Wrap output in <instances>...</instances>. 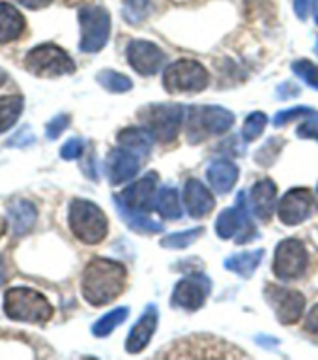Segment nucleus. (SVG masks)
Listing matches in <instances>:
<instances>
[{"mask_svg":"<svg viewBox=\"0 0 318 360\" xmlns=\"http://www.w3.org/2000/svg\"><path fill=\"white\" fill-rule=\"evenodd\" d=\"M128 272L122 263L114 259H92L83 272L81 289L84 300L92 306H105L124 292Z\"/></svg>","mask_w":318,"mask_h":360,"instance_id":"nucleus-1","label":"nucleus"},{"mask_svg":"<svg viewBox=\"0 0 318 360\" xmlns=\"http://www.w3.org/2000/svg\"><path fill=\"white\" fill-rule=\"evenodd\" d=\"M4 314L22 323H47L55 315V309L36 289L11 287L4 295Z\"/></svg>","mask_w":318,"mask_h":360,"instance_id":"nucleus-2","label":"nucleus"},{"mask_svg":"<svg viewBox=\"0 0 318 360\" xmlns=\"http://www.w3.org/2000/svg\"><path fill=\"white\" fill-rule=\"evenodd\" d=\"M234 126V115L219 105H193L187 109L185 134L190 143H202L210 135H223Z\"/></svg>","mask_w":318,"mask_h":360,"instance_id":"nucleus-3","label":"nucleus"},{"mask_svg":"<svg viewBox=\"0 0 318 360\" xmlns=\"http://www.w3.org/2000/svg\"><path fill=\"white\" fill-rule=\"evenodd\" d=\"M69 229L83 244H100L109 233V219L95 202L73 199L69 205Z\"/></svg>","mask_w":318,"mask_h":360,"instance_id":"nucleus-4","label":"nucleus"},{"mask_svg":"<svg viewBox=\"0 0 318 360\" xmlns=\"http://www.w3.org/2000/svg\"><path fill=\"white\" fill-rule=\"evenodd\" d=\"M210 84V73L201 62L180 58L168 64L163 73V86L171 94L182 92H202Z\"/></svg>","mask_w":318,"mask_h":360,"instance_id":"nucleus-5","label":"nucleus"},{"mask_svg":"<svg viewBox=\"0 0 318 360\" xmlns=\"http://www.w3.org/2000/svg\"><path fill=\"white\" fill-rule=\"evenodd\" d=\"M25 68L36 77H60L75 72V62L55 44H41L25 56Z\"/></svg>","mask_w":318,"mask_h":360,"instance_id":"nucleus-6","label":"nucleus"},{"mask_svg":"<svg viewBox=\"0 0 318 360\" xmlns=\"http://www.w3.org/2000/svg\"><path fill=\"white\" fill-rule=\"evenodd\" d=\"M185 118V109L180 103H154L143 112L145 128L159 143H173L180 135Z\"/></svg>","mask_w":318,"mask_h":360,"instance_id":"nucleus-7","label":"nucleus"},{"mask_svg":"<svg viewBox=\"0 0 318 360\" xmlns=\"http://www.w3.org/2000/svg\"><path fill=\"white\" fill-rule=\"evenodd\" d=\"M216 231L225 240L236 238V244H247L258 235L249 218V202L246 193H238L234 207L225 208L216 219Z\"/></svg>","mask_w":318,"mask_h":360,"instance_id":"nucleus-8","label":"nucleus"},{"mask_svg":"<svg viewBox=\"0 0 318 360\" xmlns=\"http://www.w3.org/2000/svg\"><path fill=\"white\" fill-rule=\"evenodd\" d=\"M81 25V51L83 53H98L107 45L111 34V15L101 6H84L79 11Z\"/></svg>","mask_w":318,"mask_h":360,"instance_id":"nucleus-9","label":"nucleus"},{"mask_svg":"<svg viewBox=\"0 0 318 360\" xmlns=\"http://www.w3.org/2000/svg\"><path fill=\"white\" fill-rule=\"evenodd\" d=\"M309 266L307 248L298 238L281 240L275 248L274 274L283 281H294L305 274Z\"/></svg>","mask_w":318,"mask_h":360,"instance_id":"nucleus-10","label":"nucleus"},{"mask_svg":"<svg viewBox=\"0 0 318 360\" xmlns=\"http://www.w3.org/2000/svg\"><path fill=\"white\" fill-rule=\"evenodd\" d=\"M264 298L272 309L275 317L279 319L281 325H296L302 319L303 309H305V297L296 289L281 285H266Z\"/></svg>","mask_w":318,"mask_h":360,"instance_id":"nucleus-11","label":"nucleus"},{"mask_svg":"<svg viewBox=\"0 0 318 360\" xmlns=\"http://www.w3.org/2000/svg\"><path fill=\"white\" fill-rule=\"evenodd\" d=\"M317 210V197L307 188H294V190L286 191L285 195L281 197L279 205H277L279 219L285 225H291V227L300 225L302 221H307Z\"/></svg>","mask_w":318,"mask_h":360,"instance_id":"nucleus-12","label":"nucleus"},{"mask_svg":"<svg viewBox=\"0 0 318 360\" xmlns=\"http://www.w3.org/2000/svg\"><path fill=\"white\" fill-rule=\"evenodd\" d=\"M156 188H157V174L148 173L140 180L128 186L122 193L114 195V205L117 208H126L131 212L148 214L152 207L156 205Z\"/></svg>","mask_w":318,"mask_h":360,"instance_id":"nucleus-13","label":"nucleus"},{"mask_svg":"<svg viewBox=\"0 0 318 360\" xmlns=\"http://www.w3.org/2000/svg\"><path fill=\"white\" fill-rule=\"evenodd\" d=\"M210 291H212V281L206 276L191 274L176 283L173 291V304L176 308L197 311L204 306Z\"/></svg>","mask_w":318,"mask_h":360,"instance_id":"nucleus-14","label":"nucleus"},{"mask_svg":"<svg viewBox=\"0 0 318 360\" xmlns=\"http://www.w3.org/2000/svg\"><path fill=\"white\" fill-rule=\"evenodd\" d=\"M128 62L139 75L148 77L159 72V68L165 62V53L152 41L135 39L128 47Z\"/></svg>","mask_w":318,"mask_h":360,"instance_id":"nucleus-15","label":"nucleus"},{"mask_svg":"<svg viewBox=\"0 0 318 360\" xmlns=\"http://www.w3.org/2000/svg\"><path fill=\"white\" fill-rule=\"evenodd\" d=\"M140 169V160L137 154L126 150V148H114L109 152L105 162L107 179L111 184H124L128 180H133Z\"/></svg>","mask_w":318,"mask_h":360,"instance_id":"nucleus-16","label":"nucleus"},{"mask_svg":"<svg viewBox=\"0 0 318 360\" xmlns=\"http://www.w3.org/2000/svg\"><path fill=\"white\" fill-rule=\"evenodd\" d=\"M157 308L154 304H148L143 311V315L139 317V321L135 323L131 332H129L128 340H126V351L129 354L143 353L148 343L154 338V332H156L157 326Z\"/></svg>","mask_w":318,"mask_h":360,"instance_id":"nucleus-17","label":"nucleus"},{"mask_svg":"<svg viewBox=\"0 0 318 360\" xmlns=\"http://www.w3.org/2000/svg\"><path fill=\"white\" fill-rule=\"evenodd\" d=\"M275 199H277V186L272 179L257 180L251 188V197H249V208L253 216L260 221H270L275 210Z\"/></svg>","mask_w":318,"mask_h":360,"instance_id":"nucleus-18","label":"nucleus"},{"mask_svg":"<svg viewBox=\"0 0 318 360\" xmlns=\"http://www.w3.org/2000/svg\"><path fill=\"white\" fill-rule=\"evenodd\" d=\"M184 202H185V210L190 212L191 218H195V219H201L204 218V216H208V214L213 210V207H216L212 191L208 190L206 186L197 179L185 180Z\"/></svg>","mask_w":318,"mask_h":360,"instance_id":"nucleus-19","label":"nucleus"},{"mask_svg":"<svg viewBox=\"0 0 318 360\" xmlns=\"http://www.w3.org/2000/svg\"><path fill=\"white\" fill-rule=\"evenodd\" d=\"M27 30V21L15 6L0 0V44L15 41Z\"/></svg>","mask_w":318,"mask_h":360,"instance_id":"nucleus-20","label":"nucleus"},{"mask_svg":"<svg viewBox=\"0 0 318 360\" xmlns=\"http://www.w3.org/2000/svg\"><path fill=\"white\" fill-rule=\"evenodd\" d=\"M8 219H10L13 235H27L28 231L34 227V224H36V219H38L36 205L27 201V199H15V201H11L10 207H8Z\"/></svg>","mask_w":318,"mask_h":360,"instance_id":"nucleus-21","label":"nucleus"},{"mask_svg":"<svg viewBox=\"0 0 318 360\" xmlns=\"http://www.w3.org/2000/svg\"><path fill=\"white\" fill-rule=\"evenodd\" d=\"M238 167H236L234 163L229 162V160H218V162L210 163V167L206 171L208 182L212 186V190L216 193H229L232 188L238 182Z\"/></svg>","mask_w":318,"mask_h":360,"instance_id":"nucleus-22","label":"nucleus"},{"mask_svg":"<svg viewBox=\"0 0 318 360\" xmlns=\"http://www.w3.org/2000/svg\"><path fill=\"white\" fill-rule=\"evenodd\" d=\"M152 134L146 128H137V126H129L124 128L118 134L117 141L118 145L126 148V150L133 152L137 156H148L152 150Z\"/></svg>","mask_w":318,"mask_h":360,"instance_id":"nucleus-23","label":"nucleus"},{"mask_svg":"<svg viewBox=\"0 0 318 360\" xmlns=\"http://www.w3.org/2000/svg\"><path fill=\"white\" fill-rule=\"evenodd\" d=\"M156 210L163 219H180L182 218V202L180 193L173 186H165L157 191L156 195Z\"/></svg>","mask_w":318,"mask_h":360,"instance_id":"nucleus-24","label":"nucleus"},{"mask_svg":"<svg viewBox=\"0 0 318 360\" xmlns=\"http://www.w3.org/2000/svg\"><path fill=\"white\" fill-rule=\"evenodd\" d=\"M264 250H253V252L236 253L232 257L225 259V266L232 270L234 274L241 276V278H251L253 272L257 270V266L263 263Z\"/></svg>","mask_w":318,"mask_h":360,"instance_id":"nucleus-25","label":"nucleus"},{"mask_svg":"<svg viewBox=\"0 0 318 360\" xmlns=\"http://www.w3.org/2000/svg\"><path fill=\"white\" fill-rule=\"evenodd\" d=\"M22 109V96H0V134L8 131L19 120Z\"/></svg>","mask_w":318,"mask_h":360,"instance_id":"nucleus-26","label":"nucleus"},{"mask_svg":"<svg viewBox=\"0 0 318 360\" xmlns=\"http://www.w3.org/2000/svg\"><path fill=\"white\" fill-rule=\"evenodd\" d=\"M118 214L129 225V229L139 231V233H148V235H156V233H161L163 231V225L150 219L146 214L131 212V210H126V208H118Z\"/></svg>","mask_w":318,"mask_h":360,"instance_id":"nucleus-27","label":"nucleus"},{"mask_svg":"<svg viewBox=\"0 0 318 360\" xmlns=\"http://www.w3.org/2000/svg\"><path fill=\"white\" fill-rule=\"evenodd\" d=\"M129 315V308H117L112 309V311H109V314H105L101 319H98L94 323V326H92V334H94L95 338H105L109 336L117 326H120L124 323V321L128 319Z\"/></svg>","mask_w":318,"mask_h":360,"instance_id":"nucleus-28","label":"nucleus"},{"mask_svg":"<svg viewBox=\"0 0 318 360\" xmlns=\"http://www.w3.org/2000/svg\"><path fill=\"white\" fill-rule=\"evenodd\" d=\"M98 83L112 94H122L133 89V81L128 75L114 72V70H103L98 73Z\"/></svg>","mask_w":318,"mask_h":360,"instance_id":"nucleus-29","label":"nucleus"},{"mask_svg":"<svg viewBox=\"0 0 318 360\" xmlns=\"http://www.w3.org/2000/svg\"><path fill=\"white\" fill-rule=\"evenodd\" d=\"M202 235H204V229H202V227L182 231V233H173V235H167L163 238L161 246L168 248V250H184V248L191 246V244Z\"/></svg>","mask_w":318,"mask_h":360,"instance_id":"nucleus-30","label":"nucleus"},{"mask_svg":"<svg viewBox=\"0 0 318 360\" xmlns=\"http://www.w3.org/2000/svg\"><path fill=\"white\" fill-rule=\"evenodd\" d=\"M122 13L129 25H139L150 13V0H124Z\"/></svg>","mask_w":318,"mask_h":360,"instance_id":"nucleus-31","label":"nucleus"},{"mask_svg":"<svg viewBox=\"0 0 318 360\" xmlns=\"http://www.w3.org/2000/svg\"><path fill=\"white\" fill-rule=\"evenodd\" d=\"M266 124H268V117H266L264 112L260 111L251 112V115L246 118L244 129H241V137H244V141L251 143V141H255L257 137H260L264 128H266Z\"/></svg>","mask_w":318,"mask_h":360,"instance_id":"nucleus-32","label":"nucleus"},{"mask_svg":"<svg viewBox=\"0 0 318 360\" xmlns=\"http://www.w3.org/2000/svg\"><path fill=\"white\" fill-rule=\"evenodd\" d=\"M283 145H285V141L279 139V137L270 139L268 143L264 146H260V150L255 154V162L260 163L263 167H270V165L275 162V158L279 156V152L283 150Z\"/></svg>","mask_w":318,"mask_h":360,"instance_id":"nucleus-33","label":"nucleus"},{"mask_svg":"<svg viewBox=\"0 0 318 360\" xmlns=\"http://www.w3.org/2000/svg\"><path fill=\"white\" fill-rule=\"evenodd\" d=\"M292 72L296 73L298 77L305 81L309 86H313V89L318 90V66L313 64L307 58H300L292 64Z\"/></svg>","mask_w":318,"mask_h":360,"instance_id":"nucleus-34","label":"nucleus"},{"mask_svg":"<svg viewBox=\"0 0 318 360\" xmlns=\"http://www.w3.org/2000/svg\"><path fill=\"white\" fill-rule=\"evenodd\" d=\"M314 109L311 107H291V109H285V111H279L274 117V126L275 128H281L285 124L292 122V120H303V118L314 115Z\"/></svg>","mask_w":318,"mask_h":360,"instance_id":"nucleus-35","label":"nucleus"},{"mask_svg":"<svg viewBox=\"0 0 318 360\" xmlns=\"http://www.w3.org/2000/svg\"><path fill=\"white\" fill-rule=\"evenodd\" d=\"M298 137L300 139H313L318 143V112L311 115V117L303 118V122L298 128Z\"/></svg>","mask_w":318,"mask_h":360,"instance_id":"nucleus-36","label":"nucleus"},{"mask_svg":"<svg viewBox=\"0 0 318 360\" xmlns=\"http://www.w3.org/2000/svg\"><path fill=\"white\" fill-rule=\"evenodd\" d=\"M67 126H69V117H67V115H58V117H55L47 126H45V135H47V139H58V137L66 131Z\"/></svg>","mask_w":318,"mask_h":360,"instance_id":"nucleus-37","label":"nucleus"},{"mask_svg":"<svg viewBox=\"0 0 318 360\" xmlns=\"http://www.w3.org/2000/svg\"><path fill=\"white\" fill-rule=\"evenodd\" d=\"M84 152V141L79 139V137H73L66 143V145L60 148V156L62 160H67V162H72V160H77V158L83 156Z\"/></svg>","mask_w":318,"mask_h":360,"instance_id":"nucleus-38","label":"nucleus"},{"mask_svg":"<svg viewBox=\"0 0 318 360\" xmlns=\"http://www.w3.org/2000/svg\"><path fill=\"white\" fill-rule=\"evenodd\" d=\"M34 143V135H32V129L28 128V126H25V128H21L19 131H17L11 139L6 141V145L8 146H28L32 145Z\"/></svg>","mask_w":318,"mask_h":360,"instance_id":"nucleus-39","label":"nucleus"},{"mask_svg":"<svg viewBox=\"0 0 318 360\" xmlns=\"http://www.w3.org/2000/svg\"><path fill=\"white\" fill-rule=\"evenodd\" d=\"M298 94H300V89L294 83H291V81H286V83L277 86V98H281V100H291V98Z\"/></svg>","mask_w":318,"mask_h":360,"instance_id":"nucleus-40","label":"nucleus"},{"mask_svg":"<svg viewBox=\"0 0 318 360\" xmlns=\"http://www.w3.org/2000/svg\"><path fill=\"white\" fill-rule=\"evenodd\" d=\"M305 330L318 338V304L311 308V311L305 317Z\"/></svg>","mask_w":318,"mask_h":360,"instance_id":"nucleus-41","label":"nucleus"},{"mask_svg":"<svg viewBox=\"0 0 318 360\" xmlns=\"http://www.w3.org/2000/svg\"><path fill=\"white\" fill-rule=\"evenodd\" d=\"M311 6H313V0H294V11L302 21L307 17Z\"/></svg>","mask_w":318,"mask_h":360,"instance_id":"nucleus-42","label":"nucleus"},{"mask_svg":"<svg viewBox=\"0 0 318 360\" xmlns=\"http://www.w3.org/2000/svg\"><path fill=\"white\" fill-rule=\"evenodd\" d=\"M25 8H28V10H44V8H47V6L53 2V0H19Z\"/></svg>","mask_w":318,"mask_h":360,"instance_id":"nucleus-43","label":"nucleus"},{"mask_svg":"<svg viewBox=\"0 0 318 360\" xmlns=\"http://www.w3.org/2000/svg\"><path fill=\"white\" fill-rule=\"evenodd\" d=\"M6 274H4V263H2V259H0V285L4 283Z\"/></svg>","mask_w":318,"mask_h":360,"instance_id":"nucleus-44","label":"nucleus"},{"mask_svg":"<svg viewBox=\"0 0 318 360\" xmlns=\"http://www.w3.org/2000/svg\"><path fill=\"white\" fill-rule=\"evenodd\" d=\"M313 15H314V22L318 25V0H313Z\"/></svg>","mask_w":318,"mask_h":360,"instance_id":"nucleus-45","label":"nucleus"},{"mask_svg":"<svg viewBox=\"0 0 318 360\" xmlns=\"http://www.w3.org/2000/svg\"><path fill=\"white\" fill-rule=\"evenodd\" d=\"M4 233H6V224H4V219L0 218V236L4 235Z\"/></svg>","mask_w":318,"mask_h":360,"instance_id":"nucleus-46","label":"nucleus"},{"mask_svg":"<svg viewBox=\"0 0 318 360\" xmlns=\"http://www.w3.org/2000/svg\"><path fill=\"white\" fill-rule=\"evenodd\" d=\"M6 83V72L0 68V84H4Z\"/></svg>","mask_w":318,"mask_h":360,"instance_id":"nucleus-47","label":"nucleus"},{"mask_svg":"<svg viewBox=\"0 0 318 360\" xmlns=\"http://www.w3.org/2000/svg\"><path fill=\"white\" fill-rule=\"evenodd\" d=\"M314 51H317V55H318V39H317V45H314Z\"/></svg>","mask_w":318,"mask_h":360,"instance_id":"nucleus-48","label":"nucleus"},{"mask_svg":"<svg viewBox=\"0 0 318 360\" xmlns=\"http://www.w3.org/2000/svg\"><path fill=\"white\" fill-rule=\"evenodd\" d=\"M317 195H318V188H317Z\"/></svg>","mask_w":318,"mask_h":360,"instance_id":"nucleus-49","label":"nucleus"}]
</instances>
